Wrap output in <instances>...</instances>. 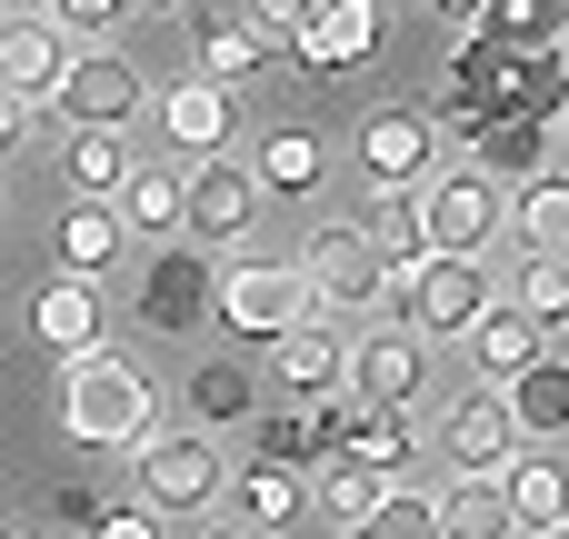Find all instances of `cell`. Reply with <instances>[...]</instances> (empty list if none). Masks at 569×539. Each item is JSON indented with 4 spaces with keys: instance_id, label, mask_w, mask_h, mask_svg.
Wrapping results in <instances>:
<instances>
[{
    "instance_id": "cell-31",
    "label": "cell",
    "mask_w": 569,
    "mask_h": 539,
    "mask_svg": "<svg viewBox=\"0 0 569 539\" xmlns=\"http://www.w3.org/2000/svg\"><path fill=\"white\" fill-rule=\"evenodd\" d=\"M540 150H550V120H530V110H510V120L480 130V170H490V180H530Z\"/></svg>"
},
{
    "instance_id": "cell-18",
    "label": "cell",
    "mask_w": 569,
    "mask_h": 539,
    "mask_svg": "<svg viewBox=\"0 0 569 539\" xmlns=\"http://www.w3.org/2000/svg\"><path fill=\"white\" fill-rule=\"evenodd\" d=\"M230 130H240V110H230V90H220V80H200V70H190L180 90H160V140H170V150L210 160Z\"/></svg>"
},
{
    "instance_id": "cell-13",
    "label": "cell",
    "mask_w": 569,
    "mask_h": 539,
    "mask_svg": "<svg viewBox=\"0 0 569 539\" xmlns=\"http://www.w3.org/2000/svg\"><path fill=\"white\" fill-rule=\"evenodd\" d=\"M440 450L470 470V480H500L530 440H520V420H510V400L500 390H470V400H450V420H440Z\"/></svg>"
},
{
    "instance_id": "cell-8",
    "label": "cell",
    "mask_w": 569,
    "mask_h": 539,
    "mask_svg": "<svg viewBox=\"0 0 569 539\" xmlns=\"http://www.w3.org/2000/svg\"><path fill=\"white\" fill-rule=\"evenodd\" d=\"M50 110H60L70 130H130V120H150V90H140V70L100 40V50L70 60V80L50 90Z\"/></svg>"
},
{
    "instance_id": "cell-35",
    "label": "cell",
    "mask_w": 569,
    "mask_h": 539,
    "mask_svg": "<svg viewBox=\"0 0 569 539\" xmlns=\"http://www.w3.org/2000/svg\"><path fill=\"white\" fill-rule=\"evenodd\" d=\"M350 539H440V490H410V480H400Z\"/></svg>"
},
{
    "instance_id": "cell-19",
    "label": "cell",
    "mask_w": 569,
    "mask_h": 539,
    "mask_svg": "<svg viewBox=\"0 0 569 539\" xmlns=\"http://www.w3.org/2000/svg\"><path fill=\"white\" fill-rule=\"evenodd\" d=\"M190 60H200V80L250 90V80L270 70V30H260V20H200V30H190Z\"/></svg>"
},
{
    "instance_id": "cell-38",
    "label": "cell",
    "mask_w": 569,
    "mask_h": 539,
    "mask_svg": "<svg viewBox=\"0 0 569 539\" xmlns=\"http://www.w3.org/2000/svg\"><path fill=\"white\" fill-rule=\"evenodd\" d=\"M50 20H60V30L80 40V50H100V40H110V30L130 20V0H50Z\"/></svg>"
},
{
    "instance_id": "cell-40",
    "label": "cell",
    "mask_w": 569,
    "mask_h": 539,
    "mask_svg": "<svg viewBox=\"0 0 569 539\" xmlns=\"http://www.w3.org/2000/svg\"><path fill=\"white\" fill-rule=\"evenodd\" d=\"M20 130H30V100H20V90H0V160L20 150Z\"/></svg>"
},
{
    "instance_id": "cell-43",
    "label": "cell",
    "mask_w": 569,
    "mask_h": 539,
    "mask_svg": "<svg viewBox=\"0 0 569 539\" xmlns=\"http://www.w3.org/2000/svg\"><path fill=\"white\" fill-rule=\"evenodd\" d=\"M210 539H270V530H250V520H240V510H230V520H220V530Z\"/></svg>"
},
{
    "instance_id": "cell-36",
    "label": "cell",
    "mask_w": 569,
    "mask_h": 539,
    "mask_svg": "<svg viewBox=\"0 0 569 539\" xmlns=\"http://www.w3.org/2000/svg\"><path fill=\"white\" fill-rule=\"evenodd\" d=\"M250 460H270V470H320V450H310V410H270L260 430H250Z\"/></svg>"
},
{
    "instance_id": "cell-20",
    "label": "cell",
    "mask_w": 569,
    "mask_h": 539,
    "mask_svg": "<svg viewBox=\"0 0 569 539\" xmlns=\"http://www.w3.org/2000/svg\"><path fill=\"white\" fill-rule=\"evenodd\" d=\"M320 170H330V160H320V130H290V120H280V130H260V150H250L260 200H310V190H320Z\"/></svg>"
},
{
    "instance_id": "cell-47",
    "label": "cell",
    "mask_w": 569,
    "mask_h": 539,
    "mask_svg": "<svg viewBox=\"0 0 569 539\" xmlns=\"http://www.w3.org/2000/svg\"><path fill=\"white\" fill-rule=\"evenodd\" d=\"M560 140H569V110H560Z\"/></svg>"
},
{
    "instance_id": "cell-5",
    "label": "cell",
    "mask_w": 569,
    "mask_h": 539,
    "mask_svg": "<svg viewBox=\"0 0 569 539\" xmlns=\"http://www.w3.org/2000/svg\"><path fill=\"white\" fill-rule=\"evenodd\" d=\"M420 230H430V250H450V260H490V240L510 230V190H500L490 170H450V180L420 190Z\"/></svg>"
},
{
    "instance_id": "cell-3",
    "label": "cell",
    "mask_w": 569,
    "mask_h": 539,
    "mask_svg": "<svg viewBox=\"0 0 569 539\" xmlns=\"http://www.w3.org/2000/svg\"><path fill=\"white\" fill-rule=\"evenodd\" d=\"M210 320H230L240 340H280V330H300V320H320V300H310L300 260H240V250H230Z\"/></svg>"
},
{
    "instance_id": "cell-11",
    "label": "cell",
    "mask_w": 569,
    "mask_h": 539,
    "mask_svg": "<svg viewBox=\"0 0 569 539\" xmlns=\"http://www.w3.org/2000/svg\"><path fill=\"white\" fill-rule=\"evenodd\" d=\"M70 60H80V40L50 10H10L0 20V90H20L30 110H50V90L70 80Z\"/></svg>"
},
{
    "instance_id": "cell-24",
    "label": "cell",
    "mask_w": 569,
    "mask_h": 539,
    "mask_svg": "<svg viewBox=\"0 0 569 539\" xmlns=\"http://www.w3.org/2000/svg\"><path fill=\"white\" fill-rule=\"evenodd\" d=\"M130 170H140V160H130L120 130H70V140H60V180H70V200H120Z\"/></svg>"
},
{
    "instance_id": "cell-1",
    "label": "cell",
    "mask_w": 569,
    "mask_h": 539,
    "mask_svg": "<svg viewBox=\"0 0 569 539\" xmlns=\"http://www.w3.org/2000/svg\"><path fill=\"white\" fill-rule=\"evenodd\" d=\"M70 380H60V420H70V440H100V450H130L140 430H150V380H140V360H120V350H80V360H60Z\"/></svg>"
},
{
    "instance_id": "cell-14",
    "label": "cell",
    "mask_w": 569,
    "mask_h": 539,
    "mask_svg": "<svg viewBox=\"0 0 569 539\" xmlns=\"http://www.w3.org/2000/svg\"><path fill=\"white\" fill-rule=\"evenodd\" d=\"M270 380H280L290 400H330V390H350V340H340L330 320H300V330L270 340Z\"/></svg>"
},
{
    "instance_id": "cell-42",
    "label": "cell",
    "mask_w": 569,
    "mask_h": 539,
    "mask_svg": "<svg viewBox=\"0 0 569 539\" xmlns=\"http://www.w3.org/2000/svg\"><path fill=\"white\" fill-rule=\"evenodd\" d=\"M430 10H440V20H480L490 0H430Z\"/></svg>"
},
{
    "instance_id": "cell-30",
    "label": "cell",
    "mask_w": 569,
    "mask_h": 539,
    "mask_svg": "<svg viewBox=\"0 0 569 539\" xmlns=\"http://www.w3.org/2000/svg\"><path fill=\"white\" fill-rule=\"evenodd\" d=\"M300 510H310V480H300V470L240 460V520H250V530H290Z\"/></svg>"
},
{
    "instance_id": "cell-34",
    "label": "cell",
    "mask_w": 569,
    "mask_h": 539,
    "mask_svg": "<svg viewBox=\"0 0 569 539\" xmlns=\"http://www.w3.org/2000/svg\"><path fill=\"white\" fill-rule=\"evenodd\" d=\"M340 460H370V470H390V480H400V470H410V420L360 400V410H350V450H340Z\"/></svg>"
},
{
    "instance_id": "cell-29",
    "label": "cell",
    "mask_w": 569,
    "mask_h": 539,
    "mask_svg": "<svg viewBox=\"0 0 569 539\" xmlns=\"http://www.w3.org/2000/svg\"><path fill=\"white\" fill-rule=\"evenodd\" d=\"M260 410V380L240 370V360H200L190 370V420L200 430H230V420H250Z\"/></svg>"
},
{
    "instance_id": "cell-15",
    "label": "cell",
    "mask_w": 569,
    "mask_h": 539,
    "mask_svg": "<svg viewBox=\"0 0 569 539\" xmlns=\"http://www.w3.org/2000/svg\"><path fill=\"white\" fill-rule=\"evenodd\" d=\"M380 260H390V280H410L420 260H430V230H420V190H400V180H370L360 190V220H350Z\"/></svg>"
},
{
    "instance_id": "cell-26",
    "label": "cell",
    "mask_w": 569,
    "mask_h": 539,
    "mask_svg": "<svg viewBox=\"0 0 569 539\" xmlns=\"http://www.w3.org/2000/svg\"><path fill=\"white\" fill-rule=\"evenodd\" d=\"M470 360H480L490 380H520V370L540 360V320H530V310H510V300H490V310H480V330H470Z\"/></svg>"
},
{
    "instance_id": "cell-4",
    "label": "cell",
    "mask_w": 569,
    "mask_h": 539,
    "mask_svg": "<svg viewBox=\"0 0 569 539\" xmlns=\"http://www.w3.org/2000/svg\"><path fill=\"white\" fill-rule=\"evenodd\" d=\"M180 230H190L200 250H240V240L260 230V180H250V160H230V150L190 160V180H180Z\"/></svg>"
},
{
    "instance_id": "cell-41",
    "label": "cell",
    "mask_w": 569,
    "mask_h": 539,
    "mask_svg": "<svg viewBox=\"0 0 569 539\" xmlns=\"http://www.w3.org/2000/svg\"><path fill=\"white\" fill-rule=\"evenodd\" d=\"M310 10H320V0H260V30H300Z\"/></svg>"
},
{
    "instance_id": "cell-7",
    "label": "cell",
    "mask_w": 569,
    "mask_h": 539,
    "mask_svg": "<svg viewBox=\"0 0 569 539\" xmlns=\"http://www.w3.org/2000/svg\"><path fill=\"white\" fill-rule=\"evenodd\" d=\"M210 310H220V260H210L200 240H170V250L140 270V320H150L160 340H190Z\"/></svg>"
},
{
    "instance_id": "cell-12",
    "label": "cell",
    "mask_w": 569,
    "mask_h": 539,
    "mask_svg": "<svg viewBox=\"0 0 569 539\" xmlns=\"http://www.w3.org/2000/svg\"><path fill=\"white\" fill-rule=\"evenodd\" d=\"M420 390H430V340H420V330H370V340H350V400L410 410Z\"/></svg>"
},
{
    "instance_id": "cell-16",
    "label": "cell",
    "mask_w": 569,
    "mask_h": 539,
    "mask_svg": "<svg viewBox=\"0 0 569 539\" xmlns=\"http://www.w3.org/2000/svg\"><path fill=\"white\" fill-rule=\"evenodd\" d=\"M30 340H40L50 360H80V350H100V280H80V270L40 280V300H30Z\"/></svg>"
},
{
    "instance_id": "cell-32",
    "label": "cell",
    "mask_w": 569,
    "mask_h": 539,
    "mask_svg": "<svg viewBox=\"0 0 569 539\" xmlns=\"http://www.w3.org/2000/svg\"><path fill=\"white\" fill-rule=\"evenodd\" d=\"M560 0H490L480 10V40H500V50H560Z\"/></svg>"
},
{
    "instance_id": "cell-27",
    "label": "cell",
    "mask_w": 569,
    "mask_h": 539,
    "mask_svg": "<svg viewBox=\"0 0 569 539\" xmlns=\"http://www.w3.org/2000/svg\"><path fill=\"white\" fill-rule=\"evenodd\" d=\"M440 539H520V520H510V500H500V480H450L440 490Z\"/></svg>"
},
{
    "instance_id": "cell-10",
    "label": "cell",
    "mask_w": 569,
    "mask_h": 539,
    "mask_svg": "<svg viewBox=\"0 0 569 539\" xmlns=\"http://www.w3.org/2000/svg\"><path fill=\"white\" fill-rule=\"evenodd\" d=\"M290 60H300L310 80L370 70V60H380V0H320V10L290 30Z\"/></svg>"
},
{
    "instance_id": "cell-22",
    "label": "cell",
    "mask_w": 569,
    "mask_h": 539,
    "mask_svg": "<svg viewBox=\"0 0 569 539\" xmlns=\"http://www.w3.org/2000/svg\"><path fill=\"white\" fill-rule=\"evenodd\" d=\"M510 230L530 240V260H569V170H530L510 190Z\"/></svg>"
},
{
    "instance_id": "cell-2",
    "label": "cell",
    "mask_w": 569,
    "mask_h": 539,
    "mask_svg": "<svg viewBox=\"0 0 569 539\" xmlns=\"http://www.w3.org/2000/svg\"><path fill=\"white\" fill-rule=\"evenodd\" d=\"M130 480H140V510H160V520H190V510H220V490H230V460L210 450V430H140L130 440Z\"/></svg>"
},
{
    "instance_id": "cell-6",
    "label": "cell",
    "mask_w": 569,
    "mask_h": 539,
    "mask_svg": "<svg viewBox=\"0 0 569 539\" xmlns=\"http://www.w3.org/2000/svg\"><path fill=\"white\" fill-rule=\"evenodd\" d=\"M400 300H410V330H420V340H470L480 310H490L500 290H490V260H450V250H430V260L400 280Z\"/></svg>"
},
{
    "instance_id": "cell-25",
    "label": "cell",
    "mask_w": 569,
    "mask_h": 539,
    "mask_svg": "<svg viewBox=\"0 0 569 539\" xmlns=\"http://www.w3.org/2000/svg\"><path fill=\"white\" fill-rule=\"evenodd\" d=\"M120 200H70V220H60V270H80V280H100L110 260H120Z\"/></svg>"
},
{
    "instance_id": "cell-17",
    "label": "cell",
    "mask_w": 569,
    "mask_h": 539,
    "mask_svg": "<svg viewBox=\"0 0 569 539\" xmlns=\"http://www.w3.org/2000/svg\"><path fill=\"white\" fill-rule=\"evenodd\" d=\"M430 150H440V120H430V110H370V120H360V170H370V180H400V190H410V180L430 170Z\"/></svg>"
},
{
    "instance_id": "cell-37",
    "label": "cell",
    "mask_w": 569,
    "mask_h": 539,
    "mask_svg": "<svg viewBox=\"0 0 569 539\" xmlns=\"http://www.w3.org/2000/svg\"><path fill=\"white\" fill-rule=\"evenodd\" d=\"M510 310H530L540 330H569V260H530L520 290H510Z\"/></svg>"
},
{
    "instance_id": "cell-48",
    "label": "cell",
    "mask_w": 569,
    "mask_h": 539,
    "mask_svg": "<svg viewBox=\"0 0 569 539\" xmlns=\"http://www.w3.org/2000/svg\"><path fill=\"white\" fill-rule=\"evenodd\" d=\"M150 10H170V0H150Z\"/></svg>"
},
{
    "instance_id": "cell-46",
    "label": "cell",
    "mask_w": 569,
    "mask_h": 539,
    "mask_svg": "<svg viewBox=\"0 0 569 539\" xmlns=\"http://www.w3.org/2000/svg\"><path fill=\"white\" fill-rule=\"evenodd\" d=\"M0 539H30V530H0Z\"/></svg>"
},
{
    "instance_id": "cell-45",
    "label": "cell",
    "mask_w": 569,
    "mask_h": 539,
    "mask_svg": "<svg viewBox=\"0 0 569 539\" xmlns=\"http://www.w3.org/2000/svg\"><path fill=\"white\" fill-rule=\"evenodd\" d=\"M560 50H569V20H560Z\"/></svg>"
},
{
    "instance_id": "cell-23",
    "label": "cell",
    "mask_w": 569,
    "mask_h": 539,
    "mask_svg": "<svg viewBox=\"0 0 569 539\" xmlns=\"http://www.w3.org/2000/svg\"><path fill=\"white\" fill-rule=\"evenodd\" d=\"M500 400H510V420H520V440H560L569 430V360H530L520 380H500Z\"/></svg>"
},
{
    "instance_id": "cell-21",
    "label": "cell",
    "mask_w": 569,
    "mask_h": 539,
    "mask_svg": "<svg viewBox=\"0 0 569 539\" xmlns=\"http://www.w3.org/2000/svg\"><path fill=\"white\" fill-rule=\"evenodd\" d=\"M500 500H510V520L540 539L569 520V460H540V450H520L510 470H500Z\"/></svg>"
},
{
    "instance_id": "cell-28",
    "label": "cell",
    "mask_w": 569,
    "mask_h": 539,
    "mask_svg": "<svg viewBox=\"0 0 569 539\" xmlns=\"http://www.w3.org/2000/svg\"><path fill=\"white\" fill-rule=\"evenodd\" d=\"M390 490H400V480H390V470H370V460H320V490H310V500H320V520L360 530V520H370Z\"/></svg>"
},
{
    "instance_id": "cell-9",
    "label": "cell",
    "mask_w": 569,
    "mask_h": 539,
    "mask_svg": "<svg viewBox=\"0 0 569 539\" xmlns=\"http://www.w3.org/2000/svg\"><path fill=\"white\" fill-rule=\"evenodd\" d=\"M300 280H310V300H320V310H380V300H390V260H380L350 220L300 240Z\"/></svg>"
},
{
    "instance_id": "cell-33",
    "label": "cell",
    "mask_w": 569,
    "mask_h": 539,
    "mask_svg": "<svg viewBox=\"0 0 569 539\" xmlns=\"http://www.w3.org/2000/svg\"><path fill=\"white\" fill-rule=\"evenodd\" d=\"M120 230L170 240V230H180V180H170V170H130V180H120Z\"/></svg>"
},
{
    "instance_id": "cell-39",
    "label": "cell",
    "mask_w": 569,
    "mask_h": 539,
    "mask_svg": "<svg viewBox=\"0 0 569 539\" xmlns=\"http://www.w3.org/2000/svg\"><path fill=\"white\" fill-rule=\"evenodd\" d=\"M90 539H160V510H140V500H120V510H100Z\"/></svg>"
},
{
    "instance_id": "cell-44",
    "label": "cell",
    "mask_w": 569,
    "mask_h": 539,
    "mask_svg": "<svg viewBox=\"0 0 569 539\" xmlns=\"http://www.w3.org/2000/svg\"><path fill=\"white\" fill-rule=\"evenodd\" d=\"M540 539H569V520H560V530H540Z\"/></svg>"
}]
</instances>
